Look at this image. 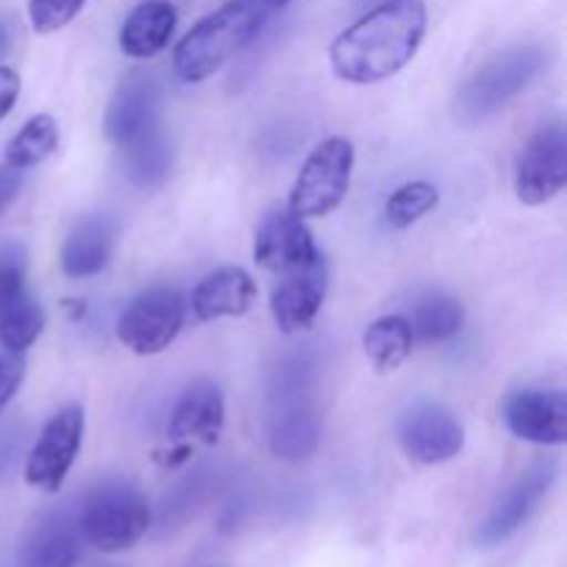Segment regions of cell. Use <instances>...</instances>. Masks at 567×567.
Returning <instances> with one entry per match:
<instances>
[{"mask_svg":"<svg viewBox=\"0 0 567 567\" xmlns=\"http://www.w3.org/2000/svg\"><path fill=\"white\" fill-rule=\"evenodd\" d=\"M396 437L413 463L441 465L463 452L465 426L441 402H415L399 419Z\"/></svg>","mask_w":567,"mask_h":567,"instance_id":"30bf717a","label":"cell"},{"mask_svg":"<svg viewBox=\"0 0 567 567\" xmlns=\"http://www.w3.org/2000/svg\"><path fill=\"white\" fill-rule=\"evenodd\" d=\"M59 150V122L50 114H37L20 127L6 147V164L17 169H31L48 161Z\"/></svg>","mask_w":567,"mask_h":567,"instance_id":"d4e9b609","label":"cell"},{"mask_svg":"<svg viewBox=\"0 0 567 567\" xmlns=\"http://www.w3.org/2000/svg\"><path fill=\"white\" fill-rule=\"evenodd\" d=\"M354 147L349 138L332 136L321 142L305 161L297 183L291 188L288 208L299 219H321L330 216L343 203L352 183Z\"/></svg>","mask_w":567,"mask_h":567,"instance_id":"5b68a950","label":"cell"},{"mask_svg":"<svg viewBox=\"0 0 567 567\" xmlns=\"http://www.w3.org/2000/svg\"><path fill=\"white\" fill-rule=\"evenodd\" d=\"M186 299L169 286H155L138 293L116 321V338L138 358L161 354L181 336L186 324Z\"/></svg>","mask_w":567,"mask_h":567,"instance_id":"8992f818","label":"cell"},{"mask_svg":"<svg viewBox=\"0 0 567 567\" xmlns=\"http://www.w3.org/2000/svg\"><path fill=\"white\" fill-rule=\"evenodd\" d=\"M441 203V194L432 183L426 181H413V183H404L399 186L396 192L388 197L385 203V219L388 225L396 227V230H408L413 227L415 221L424 219L430 210L437 208Z\"/></svg>","mask_w":567,"mask_h":567,"instance_id":"484cf974","label":"cell"},{"mask_svg":"<svg viewBox=\"0 0 567 567\" xmlns=\"http://www.w3.org/2000/svg\"><path fill=\"white\" fill-rule=\"evenodd\" d=\"M22 188V169L17 166H0V216L9 210V205L14 203L17 194Z\"/></svg>","mask_w":567,"mask_h":567,"instance_id":"4dcf8cb0","label":"cell"},{"mask_svg":"<svg viewBox=\"0 0 567 567\" xmlns=\"http://www.w3.org/2000/svg\"><path fill=\"white\" fill-rule=\"evenodd\" d=\"M20 97V75L11 66H0V122L11 114Z\"/></svg>","mask_w":567,"mask_h":567,"instance_id":"f546056e","label":"cell"},{"mask_svg":"<svg viewBox=\"0 0 567 567\" xmlns=\"http://www.w3.org/2000/svg\"><path fill=\"white\" fill-rule=\"evenodd\" d=\"M504 424L518 441L563 446L567 441V396L563 391L520 388L504 402Z\"/></svg>","mask_w":567,"mask_h":567,"instance_id":"7c38bea8","label":"cell"},{"mask_svg":"<svg viewBox=\"0 0 567 567\" xmlns=\"http://www.w3.org/2000/svg\"><path fill=\"white\" fill-rule=\"evenodd\" d=\"M83 426H86V419H83L81 404H66L44 424L42 435L37 437L25 460L28 485L48 493V496L64 487L66 474L72 471V463L81 452Z\"/></svg>","mask_w":567,"mask_h":567,"instance_id":"ba28073f","label":"cell"},{"mask_svg":"<svg viewBox=\"0 0 567 567\" xmlns=\"http://www.w3.org/2000/svg\"><path fill=\"white\" fill-rule=\"evenodd\" d=\"M413 332L404 316H382L363 332L365 358L380 374H391L413 354Z\"/></svg>","mask_w":567,"mask_h":567,"instance_id":"cb8c5ba5","label":"cell"},{"mask_svg":"<svg viewBox=\"0 0 567 567\" xmlns=\"http://www.w3.org/2000/svg\"><path fill=\"white\" fill-rule=\"evenodd\" d=\"M567 186V133L559 122L543 125L524 144L515 166V194L524 205L537 208Z\"/></svg>","mask_w":567,"mask_h":567,"instance_id":"9c48e42d","label":"cell"},{"mask_svg":"<svg viewBox=\"0 0 567 567\" xmlns=\"http://www.w3.org/2000/svg\"><path fill=\"white\" fill-rule=\"evenodd\" d=\"M255 299H258V286L249 271L225 266L197 282L192 291V310L199 321L238 319L252 310Z\"/></svg>","mask_w":567,"mask_h":567,"instance_id":"e0dca14e","label":"cell"},{"mask_svg":"<svg viewBox=\"0 0 567 567\" xmlns=\"http://www.w3.org/2000/svg\"><path fill=\"white\" fill-rule=\"evenodd\" d=\"M252 255L260 269L286 275L299 266L313 264L321 252L316 249L313 233L305 219H299L291 208H277L255 230Z\"/></svg>","mask_w":567,"mask_h":567,"instance_id":"4fadbf2b","label":"cell"},{"mask_svg":"<svg viewBox=\"0 0 567 567\" xmlns=\"http://www.w3.org/2000/svg\"><path fill=\"white\" fill-rule=\"evenodd\" d=\"M424 33V0H385L332 39V72L358 86L385 81L413 61Z\"/></svg>","mask_w":567,"mask_h":567,"instance_id":"6da1fadb","label":"cell"},{"mask_svg":"<svg viewBox=\"0 0 567 567\" xmlns=\"http://www.w3.org/2000/svg\"><path fill=\"white\" fill-rule=\"evenodd\" d=\"M28 249L20 241L0 244V302L25 288Z\"/></svg>","mask_w":567,"mask_h":567,"instance_id":"83f0119b","label":"cell"},{"mask_svg":"<svg viewBox=\"0 0 567 567\" xmlns=\"http://www.w3.org/2000/svg\"><path fill=\"white\" fill-rule=\"evenodd\" d=\"M271 6L266 0H230L203 17L175 48V72L186 83H199L219 72L233 55L264 31Z\"/></svg>","mask_w":567,"mask_h":567,"instance_id":"7a4b0ae2","label":"cell"},{"mask_svg":"<svg viewBox=\"0 0 567 567\" xmlns=\"http://www.w3.org/2000/svg\"><path fill=\"white\" fill-rule=\"evenodd\" d=\"M554 482H557V463H537L529 471H524L480 524L476 546L493 548L509 540L532 518V513L540 507Z\"/></svg>","mask_w":567,"mask_h":567,"instance_id":"8fae6325","label":"cell"},{"mask_svg":"<svg viewBox=\"0 0 567 567\" xmlns=\"http://www.w3.org/2000/svg\"><path fill=\"white\" fill-rule=\"evenodd\" d=\"M11 42H14V31H11V22L0 20V59H6V55H9Z\"/></svg>","mask_w":567,"mask_h":567,"instance_id":"1f68e13d","label":"cell"},{"mask_svg":"<svg viewBox=\"0 0 567 567\" xmlns=\"http://www.w3.org/2000/svg\"><path fill=\"white\" fill-rule=\"evenodd\" d=\"M75 520L83 543L103 554H122L147 535L153 513L136 487L127 482H109L86 498Z\"/></svg>","mask_w":567,"mask_h":567,"instance_id":"277c9868","label":"cell"},{"mask_svg":"<svg viewBox=\"0 0 567 567\" xmlns=\"http://www.w3.org/2000/svg\"><path fill=\"white\" fill-rule=\"evenodd\" d=\"M172 166H175V142L166 127H158L133 147L122 150V169L136 188L150 192V188L164 186L166 177L172 175Z\"/></svg>","mask_w":567,"mask_h":567,"instance_id":"44dd1931","label":"cell"},{"mask_svg":"<svg viewBox=\"0 0 567 567\" xmlns=\"http://www.w3.org/2000/svg\"><path fill=\"white\" fill-rule=\"evenodd\" d=\"M161 111H164V86L158 78L153 72H131L116 86L114 97L105 109V136L122 153L164 127Z\"/></svg>","mask_w":567,"mask_h":567,"instance_id":"52a82bcc","label":"cell"},{"mask_svg":"<svg viewBox=\"0 0 567 567\" xmlns=\"http://www.w3.org/2000/svg\"><path fill=\"white\" fill-rule=\"evenodd\" d=\"M413 332V341L443 343L452 341L465 324V310L460 299L449 297L443 291H430L415 299L410 316H404Z\"/></svg>","mask_w":567,"mask_h":567,"instance_id":"7402d4cb","label":"cell"},{"mask_svg":"<svg viewBox=\"0 0 567 567\" xmlns=\"http://www.w3.org/2000/svg\"><path fill=\"white\" fill-rule=\"evenodd\" d=\"M83 537L78 520L66 513H48L28 535L22 559L25 567H75L81 559Z\"/></svg>","mask_w":567,"mask_h":567,"instance_id":"ac0fdd59","label":"cell"},{"mask_svg":"<svg viewBox=\"0 0 567 567\" xmlns=\"http://www.w3.org/2000/svg\"><path fill=\"white\" fill-rule=\"evenodd\" d=\"M266 3H269L271 9H277V6H286V3H291V0H266Z\"/></svg>","mask_w":567,"mask_h":567,"instance_id":"d6a6232c","label":"cell"},{"mask_svg":"<svg viewBox=\"0 0 567 567\" xmlns=\"http://www.w3.org/2000/svg\"><path fill=\"white\" fill-rule=\"evenodd\" d=\"M44 324H48L44 308L25 288L0 302V347L6 352L22 354L25 349H31L44 332Z\"/></svg>","mask_w":567,"mask_h":567,"instance_id":"603a6c76","label":"cell"},{"mask_svg":"<svg viewBox=\"0 0 567 567\" xmlns=\"http://www.w3.org/2000/svg\"><path fill=\"white\" fill-rule=\"evenodd\" d=\"M22 377H25V360H22V354L0 352V410L20 391Z\"/></svg>","mask_w":567,"mask_h":567,"instance_id":"f1b7e54d","label":"cell"},{"mask_svg":"<svg viewBox=\"0 0 567 567\" xmlns=\"http://www.w3.org/2000/svg\"><path fill=\"white\" fill-rule=\"evenodd\" d=\"M120 238V221L109 214H86L72 225L61 247V271L66 277H94L109 266Z\"/></svg>","mask_w":567,"mask_h":567,"instance_id":"2e32d148","label":"cell"},{"mask_svg":"<svg viewBox=\"0 0 567 567\" xmlns=\"http://www.w3.org/2000/svg\"><path fill=\"white\" fill-rule=\"evenodd\" d=\"M86 0H28V20L37 33H55L70 25Z\"/></svg>","mask_w":567,"mask_h":567,"instance_id":"4316f807","label":"cell"},{"mask_svg":"<svg viewBox=\"0 0 567 567\" xmlns=\"http://www.w3.org/2000/svg\"><path fill=\"white\" fill-rule=\"evenodd\" d=\"M175 28L177 11L169 0H144L122 22V53L131 55V59H153L169 44Z\"/></svg>","mask_w":567,"mask_h":567,"instance_id":"d6986e66","label":"cell"},{"mask_svg":"<svg viewBox=\"0 0 567 567\" xmlns=\"http://www.w3.org/2000/svg\"><path fill=\"white\" fill-rule=\"evenodd\" d=\"M327 297V260L324 255L308 266L286 271L282 280L271 288V316L280 332L293 336L316 324Z\"/></svg>","mask_w":567,"mask_h":567,"instance_id":"5bb4252c","label":"cell"},{"mask_svg":"<svg viewBox=\"0 0 567 567\" xmlns=\"http://www.w3.org/2000/svg\"><path fill=\"white\" fill-rule=\"evenodd\" d=\"M546 66L548 53L537 44H524V48L496 55L463 83L454 100V116L465 127L491 120L498 111L507 109V103H513L520 92H526Z\"/></svg>","mask_w":567,"mask_h":567,"instance_id":"3957f363","label":"cell"},{"mask_svg":"<svg viewBox=\"0 0 567 567\" xmlns=\"http://www.w3.org/2000/svg\"><path fill=\"white\" fill-rule=\"evenodd\" d=\"M225 430V393L214 380H194L172 408L166 437L172 446H214Z\"/></svg>","mask_w":567,"mask_h":567,"instance_id":"9a60e30c","label":"cell"},{"mask_svg":"<svg viewBox=\"0 0 567 567\" xmlns=\"http://www.w3.org/2000/svg\"><path fill=\"white\" fill-rule=\"evenodd\" d=\"M321 443L319 408L280 410L269 415V452L286 463L313 457Z\"/></svg>","mask_w":567,"mask_h":567,"instance_id":"ffe728a7","label":"cell"}]
</instances>
